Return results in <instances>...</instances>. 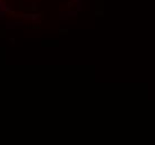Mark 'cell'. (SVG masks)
Segmentation results:
<instances>
[{
    "mask_svg": "<svg viewBox=\"0 0 155 145\" xmlns=\"http://www.w3.org/2000/svg\"><path fill=\"white\" fill-rule=\"evenodd\" d=\"M67 14H68L69 16H76V14H77V11H68Z\"/></svg>",
    "mask_w": 155,
    "mask_h": 145,
    "instance_id": "1",
    "label": "cell"
},
{
    "mask_svg": "<svg viewBox=\"0 0 155 145\" xmlns=\"http://www.w3.org/2000/svg\"><path fill=\"white\" fill-rule=\"evenodd\" d=\"M59 31L60 32H68V30H67V29H60Z\"/></svg>",
    "mask_w": 155,
    "mask_h": 145,
    "instance_id": "2",
    "label": "cell"
},
{
    "mask_svg": "<svg viewBox=\"0 0 155 145\" xmlns=\"http://www.w3.org/2000/svg\"><path fill=\"white\" fill-rule=\"evenodd\" d=\"M73 2H77V3H81V0H73Z\"/></svg>",
    "mask_w": 155,
    "mask_h": 145,
    "instance_id": "3",
    "label": "cell"
},
{
    "mask_svg": "<svg viewBox=\"0 0 155 145\" xmlns=\"http://www.w3.org/2000/svg\"><path fill=\"white\" fill-rule=\"evenodd\" d=\"M104 12L103 11H96V14H103Z\"/></svg>",
    "mask_w": 155,
    "mask_h": 145,
    "instance_id": "4",
    "label": "cell"
},
{
    "mask_svg": "<svg viewBox=\"0 0 155 145\" xmlns=\"http://www.w3.org/2000/svg\"><path fill=\"white\" fill-rule=\"evenodd\" d=\"M10 41H11V43H15V38H10Z\"/></svg>",
    "mask_w": 155,
    "mask_h": 145,
    "instance_id": "5",
    "label": "cell"
}]
</instances>
